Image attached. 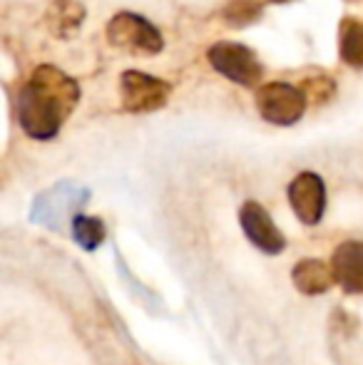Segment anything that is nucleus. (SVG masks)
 Returning <instances> with one entry per match:
<instances>
[{
    "instance_id": "nucleus-14",
    "label": "nucleus",
    "mask_w": 363,
    "mask_h": 365,
    "mask_svg": "<svg viewBox=\"0 0 363 365\" xmlns=\"http://www.w3.org/2000/svg\"><path fill=\"white\" fill-rule=\"evenodd\" d=\"M301 90L306 92L309 102L321 107V105H329L336 97V82H334V77L326 73H314L301 80Z\"/></svg>"
},
{
    "instance_id": "nucleus-8",
    "label": "nucleus",
    "mask_w": 363,
    "mask_h": 365,
    "mask_svg": "<svg viewBox=\"0 0 363 365\" xmlns=\"http://www.w3.org/2000/svg\"><path fill=\"white\" fill-rule=\"evenodd\" d=\"M331 271L344 293H363V241H344L331 254Z\"/></svg>"
},
{
    "instance_id": "nucleus-6",
    "label": "nucleus",
    "mask_w": 363,
    "mask_h": 365,
    "mask_svg": "<svg viewBox=\"0 0 363 365\" xmlns=\"http://www.w3.org/2000/svg\"><path fill=\"white\" fill-rule=\"evenodd\" d=\"M286 194H289V204L301 224L304 226L321 224V219H324V214H326V202H329V197H326V184L319 174L316 172L296 174V177L291 179Z\"/></svg>"
},
{
    "instance_id": "nucleus-9",
    "label": "nucleus",
    "mask_w": 363,
    "mask_h": 365,
    "mask_svg": "<svg viewBox=\"0 0 363 365\" xmlns=\"http://www.w3.org/2000/svg\"><path fill=\"white\" fill-rule=\"evenodd\" d=\"M88 18V8L80 0H53L45 10V25L50 35L60 40H70Z\"/></svg>"
},
{
    "instance_id": "nucleus-4",
    "label": "nucleus",
    "mask_w": 363,
    "mask_h": 365,
    "mask_svg": "<svg viewBox=\"0 0 363 365\" xmlns=\"http://www.w3.org/2000/svg\"><path fill=\"white\" fill-rule=\"evenodd\" d=\"M309 97L291 82H267L257 92V112L274 127H291L306 115Z\"/></svg>"
},
{
    "instance_id": "nucleus-13",
    "label": "nucleus",
    "mask_w": 363,
    "mask_h": 365,
    "mask_svg": "<svg viewBox=\"0 0 363 365\" xmlns=\"http://www.w3.org/2000/svg\"><path fill=\"white\" fill-rule=\"evenodd\" d=\"M107 231H105V221L97 217H88V214H75L73 217V239L80 249L85 251H95L102 246Z\"/></svg>"
},
{
    "instance_id": "nucleus-11",
    "label": "nucleus",
    "mask_w": 363,
    "mask_h": 365,
    "mask_svg": "<svg viewBox=\"0 0 363 365\" xmlns=\"http://www.w3.org/2000/svg\"><path fill=\"white\" fill-rule=\"evenodd\" d=\"M339 58L346 68L363 70V20L346 15L339 23Z\"/></svg>"
},
{
    "instance_id": "nucleus-15",
    "label": "nucleus",
    "mask_w": 363,
    "mask_h": 365,
    "mask_svg": "<svg viewBox=\"0 0 363 365\" xmlns=\"http://www.w3.org/2000/svg\"><path fill=\"white\" fill-rule=\"evenodd\" d=\"M269 3H276V5H286V3H294V0H269Z\"/></svg>"
},
{
    "instance_id": "nucleus-2",
    "label": "nucleus",
    "mask_w": 363,
    "mask_h": 365,
    "mask_svg": "<svg viewBox=\"0 0 363 365\" xmlns=\"http://www.w3.org/2000/svg\"><path fill=\"white\" fill-rule=\"evenodd\" d=\"M105 35L112 48L130 55L152 58V55H160L165 50V38H162L160 28L155 23H150L145 15L130 13V10L112 15Z\"/></svg>"
},
{
    "instance_id": "nucleus-3",
    "label": "nucleus",
    "mask_w": 363,
    "mask_h": 365,
    "mask_svg": "<svg viewBox=\"0 0 363 365\" xmlns=\"http://www.w3.org/2000/svg\"><path fill=\"white\" fill-rule=\"evenodd\" d=\"M207 60L214 73L227 77L234 85H242L247 90L257 87L264 77V65L252 48L232 40H219L207 50Z\"/></svg>"
},
{
    "instance_id": "nucleus-7",
    "label": "nucleus",
    "mask_w": 363,
    "mask_h": 365,
    "mask_svg": "<svg viewBox=\"0 0 363 365\" xmlns=\"http://www.w3.org/2000/svg\"><path fill=\"white\" fill-rule=\"evenodd\" d=\"M239 224H242L244 236H247V239L252 241V246H257L262 254L279 256L286 251L284 231L274 224L272 214L259 202L249 199V202L242 204V209H239Z\"/></svg>"
},
{
    "instance_id": "nucleus-10",
    "label": "nucleus",
    "mask_w": 363,
    "mask_h": 365,
    "mask_svg": "<svg viewBox=\"0 0 363 365\" xmlns=\"http://www.w3.org/2000/svg\"><path fill=\"white\" fill-rule=\"evenodd\" d=\"M291 284L304 296H321L336 284L331 264H324L321 259H301L291 269Z\"/></svg>"
},
{
    "instance_id": "nucleus-12",
    "label": "nucleus",
    "mask_w": 363,
    "mask_h": 365,
    "mask_svg": "<svg viewBox=\"0 0 363 365\" xmlns=\"http://www.w3.org/2000/svg\"><path fill=\"white\" fill-rule=\"evenodd\" d=\"M264 13V0H227L219 10V18L229 28H249Z\"/></svg>"
},
{
    "instance_id": "nucleus-1",
    "label": "nucleus",
    "mask_w": 363,
    "mask_h": 365,
    "mask_svg": "<svg viewBox=\"0 0 363 365\" xmlns=\"http://www.w3.org/2000/svg\"><path fill=\"white\" fill-rule=\"evenodd\" d=\"M80 82L55 65L33 70L18 92V125L30 140L50 142L60 135L68 117L80 105Z\"/></svg>"
},
{
    "instance_id": "nucleus-5",
    "label": "nucleus",
    "mask_w": 363,
    "mask_h": 365,
    "mask_svg": "<svg viewBox=\"0 0 363 365\" xmlns=\"http://www.w3.org/2000/svg\"><path fill=\"white\" fill-rule=\"evenodd\" d=\"M172 95V85L155 75H147L142 70H125L120 75V97L122 110L132 115H147L167 107Z\"/></svg>"
}]
</instances>
